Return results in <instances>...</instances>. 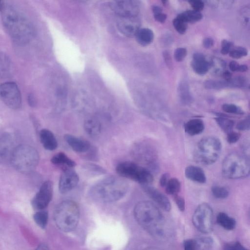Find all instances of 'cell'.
I'll return each instance as SVG.
<instances>
[{
	"label": "cell",
	"instance_id": "obj_1",
	"mask_svg": "<svg viewBox=\"0 0 250 250\" xmlns=\"http://www.w3.org/2000/svg\"><path fill=\"white\" fill-rule=\"evenodd\" d=\"M2 11L3 24L14 42L24 44L33 38V25L23 13L11 6L4 7Z\"/></svg>",
	"mask_w": 250,
	"mask_h": 250
},
{
	"label": "cell",
	"instance_id": "obj_2",
	"mask_svg": "<svg viewBox=\"0 0 250 250\" xmlns=\"http://www.w3.org/2000/svg\"><path fill=\"white\" fill-rule=\"evenodd\" d=\"M134 215L139 224L153 237L161 238L164 235V216L153 203L147 201L138 202L134 207Z\"/></svg>",
	"mask_w": 250,
	"mask_h": 250
},
{
	"label": "cell",
	"instance_id": "obj_3",
	"mask_svg": "<svg viewBox=\"0 0 250 250\" xmlns=\"http://www.w3.org/2000/svg\"><path fill=\"white\" fill-rule=\"evenodd\" d=\"M129 190V184L125 179L109 176L100 180L89 189L94 199L104 203H111L123 198Z\"/></svg>",
	"mask_w": 250,
	"mask_h": 250
},
{
	"label": "cell",
	"instance_id": "obj_4",
	"mask_svg": "<svg viewBox=\"0 0 250 250\" xmlns=\"http://www.w3.org/2000/svg\"><path fill=\"white\" fill-rule=\"evenodd\" d=\"M80 218L78 205L71 200H64L56 207L54 219L56 226L63 231L73 230L77 226Z\"/></svg>",
	"mask_w": 250,
	"mask_h": 250
},
{
	"label": "cell",
	"instance_id": "obj_5",
	"mask_svg": "<svg viewBox=\"0 0 250 250\" xmlns=\"http://www.w3.org/2000/svg\"><path fill=\"white\" fill-rule=\"evenodd\" d=\"M11 164L19 172L28 174L37 167L39 156L37 150L27 145H20L14 148L10 156Z\"/></svg>",
	"mask_w": 250,
	"mask_h": 250
},
{
	"label": "cell",
	"instance_id": "obj_6",
	"mask_svg": "<svg viewBox=\"0 0 250 250\" xmlns=\"http://www.w3.org/2000/svg\"><path fill=\"white\" fill-rule=\"evenodd\" d=\"M221 150L222 144L218 138L206 137L196 145L193 152V158L201 165H210L217 161Z\"/></svg>",
	"mask_w": 250,
	"mask_h": 250
},
{
	"label": "cell",
	"instance_id": "obj_7",
	"mask_svg": "<svg viewBox=\"0 0 250 250\" xmlns=\"http://www.w3.org/2000/svg\"><path fill=\"white\" fill-rule=\"evenodd\" d=\"M250 164L249 158L238 152H232L224 158L222 164L223 176L229 179H238L249 175Z\"/></svg>",
	"mask_w": 250,
	"mask_h": 250
},
{
	"label": "cell",
	"instance_id": "obj_8",
	"mask_svg": "<svg viewBox=\"0 0 250 250\" xmlns=\"http://www.w3.org/2000/svg\"><path fill=\"white\" fill-rule=\"evenodd\" d=\"M116 171L120 177L132 180L142 186L149 185L154 180L152 174L147 168L132 162L119 163Z\"/></svg>",
	"mask_w": 250,
	"mask_h": 250
},
{
	"label": "cell",
	"instance_id": "obj_9",
	"mask_svg": "<svg viewBox=\"0 0 250 250\" xmlns=\"http://www.w3.org/2000/svg\"><path fill=\"white\" fill-rule=\"evenodd\" d=\"M213 210L209 205L203 203L198 205L192 216L194 227L201 232L210 233L213 228Z\"/></svg>",
	"mask_w": 250,
	"mask_h": 250
},
{
	"label": "cell",
	"instance_id": "obj_10",
	"mask_svg": "<svg viewBox=\"0 0 250 250\" xmlns=\"http://www.w3.org/2000/svg\"><path fill=\"white\" fill-rule=\"evenodd\" d=\"M0 99L12 109H18L21 104L20 90L16 83L13 82H6L0 85Z\"/></svg>",
	"mask_w": 250,
	"mask_h": 250
},
{
	"label": "cell",
	"instance_id": "obj_11",
	"mask_svg": "<svg viewBox=\"0 0 250 250\" xmlns=\"http://www.w3.org/2000/svg\"><path fill=\"white\" fill-rule=\"evenodd\" d=\"M109 6L119 17H136L139 12V4L135 0L113 1Z\"/></svg>",
	"mask_w": 250,
	"mask_h": 250
},
{
	"label": "cell",
	"instance_id": "obj_12",
	"mask_svg": "<svg viewBox=\"0 0 250 250\" xmlns=\"http://www.w3.org/2000/svg\"><path fill=\"white\" fill-rule=\"evenodd\" d=\"M53 191L52 182L49 180L44 182L32 201L33 208L40 210L46 208L52 199Z\"/></svg>",
	"mask_w": 250,
	"mask_h": 250
},
{
	"label": "cell",
	"instance_id": "obj_13",
	"mask_svg": "<svg viewBox=\"0 0 250 250\" xmlns=\"http://www.w3.org/2000/svg\"><path fill=\"white\" fill-rule=\"evenodd\" d=\"M79 181V176L73 168L64 167L59 182L60 192L65 194L70 192L77 186Z\"/></svg>",
	"mask_w": 250,
	"mask_h": 250
},
{
	"label": "cell",
	"instance_id": "obj_14",
	"mask_svg": "<svg viewBox=\"0 0 250 250\" xmlns=\"http://www.w3.org/2000/svg\"><path fill=\"white\" fill-rule=\"evenodd\" d=\"M117 25L119 31L128 37L135 36L140 29V23L136 17H119Z\"/></svg>",
	"mask_w": 250,
	"mask_h": 250
},
{
	"label": "cell",
	"instance_id": "obj_15",
	"mask_svg": "<svg viewBox=\"0 0 250 250\" xmlns=\"http://www.w3.org/2000/svg\"><path fill=\"white\" fill-rule=\"evenodd\" d=\"M143 189L146 194L161 208L167 211H169L170 210V202L164 194L149 185L143 186Z\"/></svg>",
	"mask_w": 250,
	"mask_h": 250
},
{
	"label": "cell",
	"instance_id": "obj_16",
	"mask_svg": "<svg viewBox=\"0 0 250 250\" xmlns=\"http://www.w3.org/2000/svg\"><path fill=\"white\" fill-rule=\"evenodd\" d=\"M64 139L72 150L77 153H85L91 149V144L87 140L68 134L64 135Z\"/></svg>",
	"mask_w": 250,
	"mask_h": 250
},
{
	"label": "cell",
	"instance_id": "obj_17",
	"mask_svg": "<svg viewBox=\"0 0 250 250\" xmlns=\"http://www.w3.org/2000/svg\"><path fill=\"white\" fill-rule=\"evenodd\" d=\"M13 146V139L9 134L4 133L0 136V162L11 156L14 149Z\"/></svg>",
	"mask_w": 250,
	"mask_h": 250
},
{
	"label": "cell",
	"instance_id": "obj_18",
	"mask_svg": "<svg viewBox=\"0 0 250 250\" xmlns=\"http://www.w3.org/2000/svg\"><path fill=\"white\" fill-rule=\"evenodd\" d=\"M186 177L190 181L203 184L206 182V176L202 168L195 166H189L185 169Z\"/></svg>",
	"mask_w": 250,
	"mask_h": 250
},
{
	"label": "cell",
	"instance_id": "obj_19",
	"mask_svg": "<svg viewBox=\"0 0 250 250\" xmlns=\"http://www.w3.org/2000/svg\"><path fill=\"white\" fill-rule=\"evenodd\" d=\"M41 142L43 147L48 150H54L58 147L57 140L52 131L42 129L40 133Z\"/></svg>",
	"mask_w": 250,
	"mask_h": 250
},
{
	"label": "cell",
	"instance_id": "obj_20",
	"mask_svg": "<svg viewBox=\"0 0 250 250\" xmlns=\"http://www.w3.org/2000/svg\"><path fill=\"white\" fill-rule=\"evenodd\" d=\"M84 127L89 135L91 137H96L101 132L102 124L98 118L91 117L85 121Z\"/></svg>",
	"mask_w": 250,
	"mask_h": 250
},
{
	"label": "cell",
	"instance_id": "obj_21",
	"mask_svg": "<svg viewBox=\"0 0 250 250\" xmlns=\"http://www.w3.org/2000/svg\"><path fill=\"white\" fill-rule=\"evenodd\" d=\"M205 125L202 120L194 118L189 120L184 125V130L190 136L201 134L204 131Z\"/></svg>",
	"mask_w": 250,
	"mask_h": 250
},
{
	"label": "cell",
	"instance_id": "obj_22",
	"mask_svg": "<svg viewBox=\"0 0 250 250\" xmlns=\"http://www.w3.org/2000/svg\"><path fill=\"white\" fill-rule=\"evenodd\" d=\"M13 71L14 66L10 59L6 54L0 53V78L11 77Z\"/></svg>",
	"mask_w": 250,
	"mask_h": 250
},
{
	"label": "cell",
	"instance_id": "obj_23",
	"mask_svg": "<svg viewBox=\"0 0 250 250\" xmlns=\"http://www.w3.org/2000/svg\"><path fill=\"white\" fill-rule=\"evenodd\" d=\"M135 37L138 43L146 46L152 42L154 39V33L151 29L144 28L139 29Z\"/></svg>",
	"mask_w": 250,
	"mask_h": 250
},
{
	"label": "cell",
	"instance_id": "obj_24",
	"mask_svg": "<svg viewBox=\"0 0 250 250\" xmlns=\"http://www.w3.org/2000/svg\"><path fill=\"white\" fill-rule=\"evenodd\" d=\"M191 66L194 72L200 75H205L210 68V62L206 61V58L193 59Z\"/></svg>",
	"mask_w": 250,
	"mask_h": 250
},
{
	"label": "cell",
	"instance_id": "obj_25",
	"mask_svg": "<svg viewBox=\"0 0 250 250\" xmlns=\"http://www.w3.org/2000/svg\"><path fill=\"white\" fill-rule=\"evenodd\" d=\"M217 223L223 229L228 230L233 229L236 226L235 220L224 212H220L216 217Z\"/></svg>",
	"mask_w": 250,
	"mask_h": 250
},
{
	"label": "cell",
	"instance_id": "obj_26",
	"mask_svg": "<svg viewBox=\"0 0 250 250\" xmlns=\"http://www.w3.org/2000/svg\"><path fill=\"white\" fill-rule=\"evenodd\" d=\"M51 162L54 165L65 166V167L70 168H73L76 166L75 161L62 152L55 154L51 158Z\"/></svg>",
	"mask_w": 250,
	"mask_h": 250
},
{
	"label": "cell",
	"instance_id": "obj_27",
	"mask_svg": "<svg viewBox=\"0 0 250 250\" xmlns=\"http://www.w3.org/2000/svg\"><path fill=\"white\" fill-rule=\"evenodd\" d=\"M177 17L186 23H194L200 21L203 18V15L200 12L188 10L178 15Z\"/></svg>",
	"mask_w": 250,
	"mask_h": 250
},
{
	"label": "cell",
	"instance_id": "obj_28",
	"mask_svg": "<svg viewBox=\"0 0 250 250\" xmlns=\"http://www.w3.org/2000/svg\"><path fill=\"white\" fill-rule=\"evenodd\" d=\"M214 119L222 130L227 134L232 131L235 122L224 115H218Z\"/></svg>",
	"mask_w": 250,
	"mask_h": 250
},
{
	"label": "cell",
	"instance_id": "obj_29",
	"mask_svg": "<svg viewBox=\"0 0 250 250\" xmlns=\"http://www.w3.org/2000/svg\"><path fill=\"white\" fill-rule=\"evenodd\" d=\"M166 192L173 196L178 195L181 189V183L176 178H171L168 181L165 187Z\"/></svg>",
	"mask_w": 250,
	"mask_h": 250
},
{
	"label": "cell",
	"instance_id": "obj_30",
	"mask_svg": "<svg viewBox=\"0 0 250 250\" xmlns=\"http://www.w3.org/2000/svg\"><path fill=\"white\" fill-rule=\"evenodd\" d=\"M205 87L207 89H218L226 87H231V79L226 80H208L204 83Z\"/></svg>",
	"mask_w": 250,
	"mask_h": 250
},
{
	"label": "cell",
	"instance_id": "obj_31",
	"mask_svg": "<svg viewBox=\"0 0 250 250\" xmlns=\"http://www.w3.org/2000/svg\"><path fill=\"white\" fill-rule=\"evenodd\" d=\"M178 94L182 102L185 104L191 103L192 98L190 95L188 86L185 83H181L178 88Z\"/></svg>",
	"mask_w": 250,
	"mask_h": 250
},
{
	"label": "cell",
	"instance_id": "obj_32",
	"mask_svg": "<svg viewBox=\"0 0 250 250\" xmlns=\"http://www.w3.org/2000/svg\"><path fill=\"white\" fill-rule=\"evenodd\" d=\"M84 170L91 175H100L106 173L105 170L99 165L94 164L88 163L83 166Z\"/></svg>",
	"mask_w": 250,
	"mask_h": 250
},
{
	"label": "cell",
	"instance_id": "obj_33",
	"mask_svg": "<svg viewBox=\"0 0 250 250\" xmlns=\"http://www.w3.org/2000/svg\"><path fill=\"white\" fill-rule=\"evenodd\" d=\"M48 213L46 211L41 210L34 215L33 218L35 223L42 229L46 227L48 222Z\"/></svg>",
	"mask_w": 250,
	"mask_h": 250
},
{
	"label": "cell",
	"instance_id": "obj_34",
	"mask_svg": "<svg viewBox=\"0 0 250 250\" xmlns=\"http://www.w3.org/2000/svg\"><path fill=\"white\" fill-rule=\"evenodd\" d=\"M211 190L214 197L217 199H225L229 195V190L224 187L214 186L211 188Z\"/></svg>",
	"mask_w": 250,
	"mask_h": 250
},
{
	"label": "cell",
	"instance_id": "obj_35",
	"mask_svg": "<svg viewBox=\"0 0 250 250\" xmlns=\"http://www.w3.org/2000/svg\"><path fill=\"white\" fill-rule=\"evenodd\" d=\"M195 240L197 250L208 249L211 247L213 244V240L209 237H202Z\"/></svg>",
	"mask_w": 250,
	"mask_h": 250
},
{
	"label": "cell",
	"instance_id": "obj_36",
	"mask_svg": "<svg viewBox=\"0 0 250 250\" xmlns=\"http://www.w3.org/2000/svg\"><path fill=\"white\" fill-rule=\"evenodd\" d=\"M248 50L242 46L233 47L229 52V56L234 59H240L248 55Z\"/></svg>",
	"mask_w": 250,
	"mask_h": 250
},
{
	"label": "cell",
	"instance_id": "obj_37",
	"mask_svg": "<svg viewBox=\"0 0 250 250\" xmlns=\"http://www.w3.org/2000/svg\"><path fill=\"white\" fill-rule=\"evenodd\" d=\"M222 110L228 113L242 115L244 114V111L239 106L234 104H225L222 106Z\"/></svg>",
	"mask_w": 250,
	"mask_h": 250
},
{
	"label": "cell",
	"instance_id": "obj_38",
	"mask_svg": "<svg viewBox=\"0 0 250 250\" xmlns=\"http://www.w3.org/2000/svg\"><path fill=\"white\" fill-rule=\"evenodd\" d=\"M173 25L175 29L180 34H184L187 29V23L177 17L173 20Z\"/></svg>",
	"mask_w": 250,
	"mask_h": 250
},
{
	"label": "cell",
	"instance_id": "obj_39",
	"mask_svg": "<svg viewBox=\"0 0 250 250\" xmlns=\"http://www.w3.org/2000/svg\"><path fill=\"white\" fill-rule=\"evenodd\" d=\"M187 55V50L184 47H178L175 50L174 58L177 62L182 61Z\"/></svg>",
	"mask_w": 250,
	"mask_h": 250
},
{
	"label": "cell",
	"instance_id": "obj_40",
	"mask_svg": "<svg viewBox=\"0 0 250 250\" xmlns=\"http://www.w3.org/2000/svg\"><path fill=\"white\" fill-rule=\"evenodd\" d=\"M224 250H248L239 242H233L226 244Z\"/></svg>",
	"mask_w": 250,
	"mask_h": 250
},
{
	"label": "cell",
	"instance_id": "obj_41",
	"mask_svg": "<svg viewBox=\"0 0 250 250\" xmlns=\"http://www.w3.org/2000/svg\"><path fill=\"white\" fill-rule=\"evenodd\" d=\"M250 117L248 116L238 122L236 128L237 130L241 131L249 130L250 129Z\"/></svg>",
	"mask_w": 250,
	"mask_h": 250
},
{
	"label": "cell",
	"instance_id": "obj_42",
	"mask_svg": "<svg viewBox=\"0 0 250 250\" xmlns=\"http://www.w3.org/2000/svg\"><path fill=\"white\" fill-rule=\"evenodd\" d=\"M233 47L232 42L226 40H223L221 42V53L223 55L229 53L231 49Z\"/></svg>",
	"mask_w": 250,
	"mask_h": 250
},
{
	"label": "cell",
	"instance_id": "obj_43",
	"mask_svg": "<svg viewBox=\"0 0 250 250\" xmlns=\"http://www.w3.org/2000/svg\"><path fill=\"white\" fill-rule=\"evenodd\" d=\"M227 134V140L230 144H233L236 143L240 137V133L233 131Z\"/></svg>",
	"mask_w": 250,
	"mask_h": 250
},
{
	"label": "cell",
	"instance_id": "obj_44",
	"mask_svg": "<svg viewBox=\"0 0 250 250\" xmlns=\"http://www.w3.org/2000/svg\"><path fill=\"white\" fill-rule=\"evenodd\" d=\"M193 10L200 12L204 7V3L201 0H191L188 1Z\"/></svg>",
	"mask_w": 250,
	"mask_h": 250
},
{
	"label": "cell",
	"instance_id": "obj_45",
	"mask_svg": "<svg viewBox=\"0 0 250 250\" xmlns=\"http://www.w3.org/2000/svg\"><path fill=\"white\" fill-rule=\"evenodd\" d=\"M184 250H197L195 239H187L184 242Z\"/></svg>",
	"mask_w": 250,
	"mask_h": 250
},
{
	"label": "cell",
	"instance_id": "obj_46",
	"mask_svg": "<svg viewBox=\"0 0 250 250\" xmlns=\"http://www.w3.org/2000/svg\"><path fill=\"white\" fill-rule=\"evenodd\" d=\"M174 201L180 210L183 211L185 208V203L184 199L178 195L174 196Z\"/></svg>",
	"mask_w": 250,
	"mask_h": 250
},
{
	"label": "cell",
	"instance_id": "obj_47",
	"mask_svg": "<svg viewBox=\"0 0 250 250\" xmlns=\"http://www.w3.org/2000/svg\"><path fill=\"white\" fill-rule=\"evenodd\" d=\"M163 55L167 66L169 68L171 69L172 67V64L171 58L169 53L167 51H165L163 52Z\"/></svg>",
	"mask_w": 250,
	"mask_h": 250
},
{
	"label": "cell",
	"instance_id": "obj_48",
	"mask_svg": "<svg viewBox=\"0 0 250 250\" xmlns=\"http://www.w3.org/2000/svg\"><path fill=\"white\" fill-rule=\"evenodd\" d=\"M169 179V174L168 173L163 174L159 179V184L161 187L165 188Z\"/></svg>",
	"mask_w": 250,
	"mask_h": 250
},
{
	"label": "cell",
	"instance_id": "obj_49",
	"mask_svg": "<svg viewBox=\"0 0 250 250\" xmlns=\"http://www.w3.org/2000/svg\"><path fill=\"white\" fill-rule=\"evenodd\" d=\"M167 17V15L162 12L154 15L155 20L161 23H164L166 21Z\"/></svg>",
	"mask_w": 250,
	"mask_h": 250
},
{
	"label": "cell",
	"instance_id": "obj_50",
	"mask_svg": "<svg viewBox=\"0 0 250 250\" xmlns=\"http://www.w3.org/2000/svg\"><path fill=\"white\" fill-rule=\"evenodd\" d=\"M203 44L206 48H209L213 45L214 41L210 38H206L204 40Z\"/></svg>",
	"mask_w": 250,
	"mask_h": 250
},
{
	"label": "cell",
	"instance_id": "obj_51",
	"mask_svg": "<svg viewBox=\"0 0 250 250\" xmlns=\"http://www.w3.org/2000/svg\"><path fill=\"white\" fill-rule=\"evenodd\" d=\"M239 65L236 61H232L229 63V67L231 71H237Z\"/></svg>",
	"mask_w": 250,
	"mask_h": 250
},
{
	"label": "cell",
	"instance_id": "obj_52",
	"mask_svg": "<svg viewBox=\"0 0 250 250\" xmlns=\"http://www.w3.org/2000/svg\"><path fill=\"white\" fill-rule=\"evenodd\" d=\"M223 78L226 81H229L231 79V73L228 70L224 71L222 74Z\"/></svg>",
	"mask_w": 250,
	"mask_h": 250
},
{
	"label": "cell",
	"instance_id": "obj_53",
	"mask_svg": "<svg viewBox=\"0 0 250 250\" xmlns=\"http://www.w3.org/2000/svg\"><path fill=\"white\" fill-rule=\"evenodd\" d=\"M152 10L154 15L162 12V8L158 5H153L152 7Z\"/></svg>",
	"mask_w": 250,
	"mask_h": 250
},
{
	"label": "cell",
	"instance_id": "obj_54",
	"mask_svg": "<svg viewBox=\"0 0 250 250\" xmlns=\"http://www.w3.org/2000/svg\"><path fill=\"white\" fill-rule=\"evenodd\" d=\"M248 70V66L246 64L239 65L238 71V72H244Z\"/></svg>",
	"mask_w": 250,
	"mask_h": 250
},
{
	"label": "cell",
	"instance_id": "obj_55",
	"mask_svg": "<svg viewBox=\"0 0 250 250\" xmlns=\"http://www.w3.org/2000/svg\"><path fill=\"white\" fill-rule=\"evenodd\" d=\"M36 250H49L48 247L44 244H41L37 247Z\"/></svg>",
	"mask_w": 250,
	"mask_h": 250
},
{
	"label": "cell",
	"instance_id": "obj_56",
	"mask_svg": "<svg viewBox=\"0 0 250 250\" xmlns=\"http://www.w3.org/2000/svg\"><path fill=\"white\" fill-rule=\"evenodd\" d=\"M144 250H161L158 248L151 247L147 248L145 249Z\"/></svg>",
	"mask_w": 250,
	"mask_h": 250
},
{
	"label": "cell",
	"instance_id": "obj_57",
	"mask_svg": "<svg viewBox=\"0 0 250 250\" xmlns=\"http://www.w3.org/2000/svg\"><path fill=\"white\" fill-rule=\"evenodd\" d=\"M28 101L30 103L31 105H33L34 102L33 100V98L31 95L30 97H29Z\"/></svg>",
	"mask_w": 250,
	"mask_h": 250
},
{
	"label": "cell",
	"instance_id": "obj_58",
	"mask_svg": "<svg viewBox=\"0 0 250 250\" xmlns=\"http://www.w3.org/2000/svg\"><path fill=\"white\" fill-rule=\"evenodd\" d=\"M4 7L3 3L2 1H0V10H1L3 9Z\"/></svg>",
	"mask_w": 250,
	"mask_h": 250
},
{
	"label": "cell",
	"instance_id": "obj_59",
	"mask_svg": "<svg viewBox=\"0 0 250 250\" xmlns=\"http://www.w3.org/2000/svg\"><path fill=\"white\" fill-rule=\"evenodd\" d=\"M162 2L164 5H166V2H167V1L166 0H162Z\"/></svg>",
	"mask_w": 250,
	"mask_h": 250
}]
</instances>
